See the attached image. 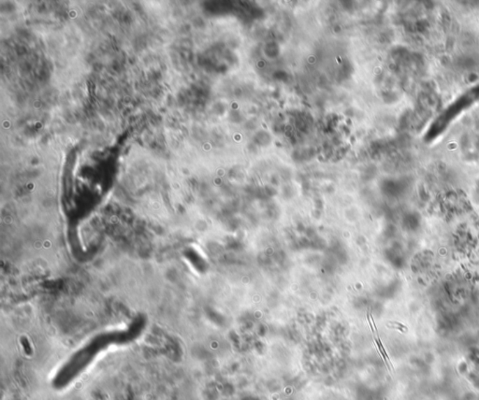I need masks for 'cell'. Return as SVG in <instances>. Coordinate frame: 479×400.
<instances>
[{"instance_id":"1","label":"cell","mask_w":479,"mask_h":400,"mask_svg":"<svg viewBox=\"0 0 479 400\" xmlns=\"http://www.w3.org/2000/svg\"><path fill=\"white\" fill-rule=\"evenodd\" d=\"M390 324L395 325V327L390 328H397V330L401 331V332H406V331H407L406 325H401L400 323L392 322Z\"/></svg>"}]
</instances>
